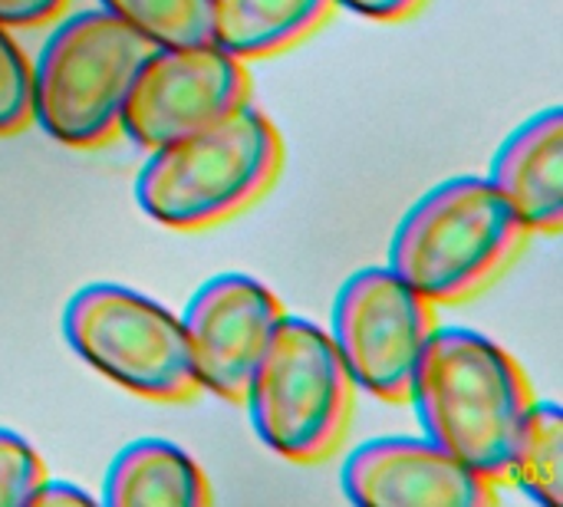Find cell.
<instances>
[{"label":"cell","mask_w":563,"mask_h":507,"mask_svg":"<svg viewBox=\"0 0 563 507\" xmlns=\"http://www.w3.org/2000/svg\"><path fill=\"white\" fill-rule=\"evenodd\" d=\"M356 386L330 333L307 320H280L244 393L257 439L294 465L330 459L353 419Z\"/></svg>","instance_id":"cell-5"},{"label":"cell","mask_w":563,"mask_h":507,"mask_svg":"<svg viewBox=\"0 0 563 507\" xmlns=\"http://www.w3.org/2000/svg\"><path fill=\"white\" fill-rule=\"evenodd\" d=\"M152 49L102 7L66 16L33 63V122L66 148L106 145Z\"/></svg>","instance_id":"cell-4"},{"label":"cell","mask_w":563,"mask_h":507,"mask_svg":"<svg viewBox=\"0 0 563 507\" xmlns=\"http://www.w3.org/2000/svg\"><path fill=\"white\" fill-rule=\"evenodd\" d=\"M46 482L40 452L16 432L0 429V507L30 505L33 492Z\"/></svg>","instance_id":"cell-17"},{"label":"cell","mask_w":563,"mask_h":507,"mask_svg":"<svg viewBox=\"0 0 563 507\" xmlns=\"http://www.w3.org/2000/svg\"><path fill=\"white\" fill-rule=\"evenodd\" d=\"M541 507L563 505V416L551 399H534L511 459V478Z\"/></svg>","instance_id":"cell-14"},{"label":"cell","mask_w":563,"mask_h":507,"mask_svg":"<svg viewBox=\"0 0 563 507\" xmlns=\"http://www.w3.org/2000/svg\"><path fill=\"white\" fill-rule=\"evenodd\" d=\"M333 0H211V43L231 56L264 59L307 40Z\"/></svg>","instance_id":"cell-13"},{"label":"cell","mask_w":563,"mask_h":507,"mask_svg":"<svg viewBox=\"0 0 563 507\" xmlns=\"http://www.w3.org/2000/svg\"><path fill=\"white\" fill-rule=\"evenodd\" d=\"M435 330V304L386 264L363 267L343 280L327 333L353 386L379 403L399 406L409 403Z\"/></svg>","instance_id":"cell-7"},{"label":"cell","mask_w":563,"mask_h":507,"mask_svg":"<svg viewBox=\"0 0 563 507\" xmlns=\"http://www.w3.org/2000/svg\"><path fill=\"white\" fill-rule=\"evenodd\" d=\"M102 505L208 507L211 488L201 465L181 445L165 439H135L112 459L102 478Z\"/></svg>","instance_id":"cell-12"},{"label":"cell","mask_w":563,"mask_h":507,"mask_svg":"<svg viewBox=\"0 0 563 507\" xmlns=\"http://www.w3.org/2000/svg\"><path fill=\"white\" fill-rule=\"evenodd\" d=\"M152 46L211 43V0H99Z\"/></svg>","instance_id":"cell-15"},{"label":"cell","mask_w":563,"mask_h":507,"mask_svg":"<svg viewBox=\"0 0 563 507\" xmlns=\"http://www.w3.org/2000/svg\"><path fill=\"white\" fill-rule=\"evenodd\" d=\"M66 0H0V26L7 30H26L43 26L53 16H59Z\"/></svg>","instance_id":"cell-18"},{"label":"cell","mask_w":563,"mask_h":507,"mask_svg":"<svg viewBox=\"0 0 563 507\" xmlns=\"http://www.w3.org/2000/svg\"><path fill=\"white\" fill-rule=\"evenodd\" d=\"M333 7H346L360 16L383 20V23H399L416 16L426 7V0H333Z\"/></svg>","instance_id":"cell-19"},{"label":"cell","mask_w":563,"mask_h":507,"mask_svg":"<svg viewBox=\"0 0 563 507\" xmlns=\"http://www.w3.org/2000/svg\"><path fill=\"white\" fill-rule=\"evenodd\" d=\"M343 495L363 507H485L495 485L432 439L386 436L356 445L340 472Z\"/></svg>","instance_id":"cell-10"},{"label":"cell","mask_w":563,"mask_h":507,"mask_svg":"<svg viewBox=\"0 0 563 507\" xmlns=\"http://www.w3.org/2000/svg\"><path fill=\"white\" fill-rule=\"evenodd\" d=\"M33 122V63L0 26V135H16Z\"/></svg>","instance_id":"cell-16"},{"label":"cell","mask_w":563,"mask_h":507,"mask_svg":"<svg viewBox=\"0 0 563 507\" xmlns=\"http://www.w3.org/2000/svg\"><path fill=\"white\" fill-rule=\"evenodd\" d=\"M247 96L244 63L218 43L155 46L129 89L119 132L152 152L228 119Z\"/></svg>","instance_id":"cell-8"},{"label":"cell","mask_w":563,"mask_h":507,"mask_svg":"<svg viewBox=\"0 0 563 507\" xmlns=\"http://www.w3.org/2000/svg\"><path fill=\"white\" fill-rule=\"evenodd\" d=\"M409 403L426 439L485 482L508 485L515 445L534 403L518 360L485 333L439 327Z\"/></svg>","instance_id":"cell-1"},{"label":"cell","mask_w":563,"mask_h":507,"mask_svg":"<svg viewBox=\"0 0 563 507\" xmlns=\"http://www.w3.org/2000/svg\"><path fill=\"white\" fill-rule=\"evenodd\" d=\"M69 350L109 383L148 403L198 393L181 317L122 284H86L63 310Z\"/></svg>","instance_id":"cell-6"},{"label":"cell","mask_w":563,"mask_h":507,"mask_svg":"<svg viewBox=\"0 0 563 507\" xmlns=\"http://www.w3.org/2000/svg\"><path fill=\"white\" fill-rule=\"evenodd\" d=\"M528 231L485 175L429 188L396 224L389 267L429 304L482 294L525 247Z\"/></svg>","instance_id":"cell-3"},{"label":"cell","mask_w":563,"mask_h":507,"mask_svg":"<svg viewBox=\"0 0 563 507\" xmlns=\"http://www.w3.org/2000/svg\"><path fill=\"white\" fill-rule=\"evenodd\" d=\"M515 208L528 234L563 228V115L558 106L521 122L495 152L485 175Z\"/></svg>","instance_id":"cell-11"},{"label":"cell","mask_w":563,"mask_h":507,"mask_svg":"<svg viewBox=\"0 0 563 507\" xmlns=\"http://www.w3.org/2000/svg\"><path fill=\"white\" fill-rule=\"evenodd\" d=\"M30 505H40V507H56V505L92 507V505H96V498H92L89 492L76 488L73 482H56V478H49V475H46V482H43V485H40V488L33 492Z\"/></svg>","instance_id":"cell-20"},{"label":"cell","mask_w":563,"mask_h":507,"mask_svg":"<svg viewBox=\"0 0 563 507\" xmlns=\"http://www.w3.org/2000/svg\"><path fill=\"white\" fill-rule=\"evenodd\" d=\"M280 320L284 307L261 280L247 274L205 280L181 313L198 389L241 406Z\"/></svg>","instance_id":"cell-9"},{"label":"cell","mask_w":563,"mask_h":507,"mask_svg":"<svg viewBox=\"0 0 563 507\" xmlns=\"http://www.w3.org/2000/svg\"><path fill=\"white\" fill-rule=\"evenodd\" d=\"M280 162V132L244 102L228 119L152 148L135 178V201L162 228L201 231L251 208L274 185Z\"/></svg>","instance_id":"cell-2"}]
</instances>
